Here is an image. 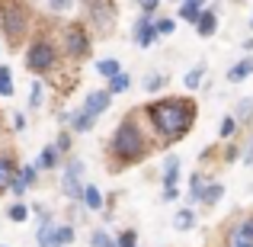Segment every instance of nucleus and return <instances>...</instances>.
Here are the masks:
<instances>
[{"label": "nucleus", "mask_w": 253, "mask_h": 247, "mask_svg": "<svg viewBox=\"0 0 253 247\" xmlns=\"http://www.w3.org/2000/svg\"><path fill=\"white\" fill-rule=\"evenodd\" d=\"M64 51H68L71 58H86L90 55V36H86V29L81 23H71L68 29H64Z\"/></svg>", "instance_id": "obj_5"}, {"label": "nucleus", "mask_w": 253, "mask_h": 247, "mask_svg": "<svg viewBox=\"0 0 253 247\" xmlns=\"http://www.w3.org/2000/svg\"><path fill=\"white\" fill-rule=\"evenodd\" d=\"M36 241H39V247H61V244H58V225L51 222L48 215H45V218H42V225H39Z\"/></svg>", "instance_id": "obj_11"}, {"label": "nucleus", "mask_w": 253, "mask_h": 247, "mask_svg": "<svg viewBox=\"0 0 253 247\" xmlns=\"http://www.w3.org/2000/svg\"><path fill=\"white\" fill-rule=\"evenodd\" d=\"M176 180H179V157H167V164H164V199H176Z\"/></svg>", "instance_id": "obj_9"}, {"label": "nucleus", "mask_w": 253, "mask_h": 247, "mask_svg": "<svg viewBox=\"0 0 253 247\" xmlns=\"http://www.w3.org/2000/svg\"><path fill=\"white\" fill-rule=\"evenodd\" d=\"M0 29H3V36L10 42H19L26 36V29H29V10H26L23 0H6L0 6Z\"/></svg>", "instance_id": "obj_3"}, {"label": "nucleus", "mask_w": 253, "mask_h": 247, "mask_svg": "<svg viewBox=\"0 0 253 247\" xmlns=\"http://www.w3.org/2000/svg\"><path fill=\"white\" fill-rule=\"evenodd\" d=\"M221 193H224V186H221V183H211V186H205V190H202L199 202H202V205H215L218 199H221Z\"/></svg>", "instance_id": "obj_19"}, {"label": "nucleus", "mask_w": 253, "mask_h": 247, "mask_svg": "<svg viewBox=\"0 0 253 247\" xmlns=\"http://www.w3.org/2000/svg\"><path fill=\"white\" fill-rule=\"evenodd\" d=\"M55 64H58L55 42H48V39H36V42L26 49V68H29L32 74H48V71H55Z\"/></svg>", "instance_id": "obj_4"}, {"label": "nucleus", "mask_w": 253, "mask_h": 247, "mask_svg": "<svg viewBox=\"0 0 253 247\" xmlns=\"http://www.w3.org/2000/svg\"><path fill=\"white\" fill-rule=\"evenodd\" d=\"M90 244L93 247H119V244H112L109 238H106V231H93V235H90Z\"/></svg>", "instance_id": "obj_29"}, {"label": "nucleus", "mask_w": 253, "mask_h": 247, "mask_svg": "<svg viewBox=\"0 0 253 247\" xmlns=\"http://www.w3.org/2000/svg\"><path fill=\"white\" fill-rule=\"evenodd\" d=\"M90 16L96 19L99 29H109V26H112V6H109V0H90Z\"/></svg>", "instance_id": "obj_12"}, {"label": "nucleus", "mask_w": 253, "mask_h": 247, "mask_svg": "<svg viewBox=\"0 0 253 247\" xmlns=\"http://www.w3.org/2000/svg\"><path fill=\"white\" fill-rule=\"evenodd\" d=\"M93 122H96V119L86 116V112L81 109V112H74V116H71V132H90Z\"/></svg>", "instance_id": "obj_17"}, {"label": "nucleus", "mask_w": 253, "mask_h": 247, "mask_svg": "<svg viewBox=\"0 0 253 247\" xmlns=\"http://www.w3.org/2000/svg\"><path fill=\"white\" fill-rule=\"evenodd\" d=\"M250 71H253V58H244V61H237L234 68L228 71V81L231 84H241L244 77H250Z\"/></svg>", "instance_id": "obj_15"}, {"label": "nucleus", "mask_w": 253, "mask_h": 247, "mask_svg": "<svg viewBox=\"0 0 253 247\" xmlns=\"http://www.w3.org/2000/svg\"><path fill=\"white\" fill-rule=\"evenodd\" d=\"M199 13H202V10H192V6H186V3H183L179 16H183V19H189V23H196V19H199Z\"/></svg>", "instance_id": "obj_34"}, {"label": "nucleus", "mask_w": 253, "mask_h": 247, "mask_svg": "<svg viewBox=\"0 0 253 247\" xmlns=\"http://www.w3.org/2000/svg\"><path fill=\"white\" fill-rule=\"evenodd\" d=\"M3 247H6V244H3Z\"/></svg>", "instance_id": "obj_42"}, {"label": "nucleus", "mask_w": 253, "mask_h": 247, "mask_svg": "<svg viewBox=\"0 0 253 247\" xmlns=\"http://www.w3.org/2000/svg\"><path fill=\"white\" fill-rule=\"evenodd\" d=\"M154 39H157V23H151V16L144 13V16L135 23V45L148 49V45H154Z\"/></svg>", "instance_id": "obj_8"}, {"label": "nucleus", "mask_w": 253, "mask_h": 247, "mask_svg": "<svg viewBox=\"0 0 253 247\" xmlns=\"http://www.w3.org/2000/svg\"><path fill=\"white\" fill-rule=\"evenodd\" d=\"M13 129H26V119L23 116H13Z\"/></svg>", "instance_id": "obj_40"}, {"label": "nucleus", "mask_w": 253, "mask_h": 247, "mask_svg": "<svg viewBox=\"0 0 253 247\" xmlns=\"http://www.w3.org/2000/svg\"><path fill=\"white\" fill-rule=\"evenodd\" d=\"M215 29H218V16L211 10H202V13H199V19H196V32L202 39H209V36H215Z\"/></svg>", "instance_id": "obj_13"}, {"label": "nucleus", "mask_w": 253, "mask_h": 247, "mask_svg": "<svg viewBox=\"0 0 253 247\" xmlns=\"http://www.w3.org/2000/svg\"><path fill=\"white\" fill-rule=\"evenodd\" d=\"M96 71H99L103 77H116L122 68H119V61H116V58H106V61H96Z\"/></svg>", "instance_id": "obj_22"}, {"label": "nucleus", "mask_w": 253, "mask_h": 247, "mask_svg": "<svg viewBox=\"0 0 253 247\" xmlns=\"http://www.w3.org/2000/svg\"><path fill=\"white\" fill-rule=\"evenodd\" d=\"M0 97H13V74L6 64H0Z\"/></svg>", "instance_id": "obj_21"}, {"label": "nucleus", "mask_w": 253, "mask_h": 247, "mask_svg": "<svg viewBox=\"0 0 253 247\" xmlns=\"http://www.w3.org/2000/svg\"><path fill=\"white\" fill-rule=\"evenodd\" d=\"M84 205L86 209H103V193L96 190V186H84Z\"/></svg>", "instance_id": "obj_18"}, {"label": "nucleus", "mask_w": 253, "mask_h": 247, "mask_svg": "<svg viewBox=\"0 0 253 247\" xmlns=\"http://www.w3.org/2000/svg\"><path fill=\"white\" fill-rule=\"evenodd\" d=\"M13 177H16V164H13V157L10 154H0V193L10 190Z\"/></svg>", "instance_id": "obj_14"}, {"label": "nucleus", "mask_w": 253, "mask_h": 247, "mask_svg": "<svg viewBox=\"0 0 253 247\" xmlns=\"http://www.w3.org/2000/svg\"><path fill=\"white\" fill-rule=\"evenodd\" d=\"M48 3H51V10H68L71 0H48Z\"/></svg>", "instance_id": "obj_38"}, {"label": "nucleus", "mask_w": 253, "mask_h": 247, "mask_svg": "<svg viewBox=\"0 0 253 247\" xmlns=\"http://www.w3.org/2000/svg\"><path fill=\"white\" fill-rule=\"evenodd\" d=\"M116 244H119V247H135V231H122Z\"/></svg>", "instance_id": "obj_33"}, {"label": "nucleus", "mask_w": 253, "mask_h": 247, "mask_svg": "<svg viewBox=\"0 0 253 247\" xmlns=\"http://www.w3.org/2000/svg\"><path fill=\"white\" fill-rule=\"evenodd\" d=\"M205 190V180L199 177V173H192V186H189V202H199V196H202Z\"/></svg>", "instance_id": "obj_25"}, {"label": "nucleus", "mask_w": 253, "mask_h": 247, "mask_svg": "<svg viewBox=\"0 0 253 247\" xmlns=\"http://www.w3.org/2000/svg\"><path fill=\"white\" fill-rule=\"evenodd\" d=\"M218 135H221V138H231V135H234V119H231V116L221 119V129H218Z\"/></svg>", "instance_id": "obj_31"}, {"label": "nucleus", "mask_w": 253, "mask_h": 247, "mask_svg": "<svg viewBox=\"0 0 253 247\" xmlns=\"http://www.w3.org/2000/svg\"><path fill=\"white\" fill-rule=\"evenodd\" d=\"M237 116H253V103H250V99H244V103H241V109H237Z\"/></svg>", "instance_id": "obj_37"}, {"label": "nucleus", "mask_w": 253, "mask_h": 247, "mask_svg": "<svg viewBox=\"0 0 253 247\" xmlns=\"http://www.w3.org/2000/svg\"><path fill=\"white\" fill-rule=\"evenodd\" d=\"M189 225H192V212L183 209V212L176 215V228H189Z\"/></svg>", "instance_id": "obj_32"}, {"label": "nucleus", "mask_w": 253, "mask_h": 247, "mask_svg": "<svg viewBox=\"0 0 253 247\" xmlns=\"http://www.w3.org/2000/svg\"><path fill=\"white\" fill-rule=\"evenodd\" d=\"M164 87H167V77L164 74H154L151 81H144V90L148 93H157V90H164Z\"/></svg>", "instance_id": "obj_27"}, {"label": "nucleus", "mask_w": 253, "mask_h": 247, "mask_svg": "<svg viewBox=\"0 0 253 247\" xmlns=\"http://www.w3.org/2000/svg\"><path fill=\"white\" fill-rule=\"evenodd\" d=\"M131 87V77L125 74V71H119L116 77H109V93H125Z\"/></svg>", "instance_id": "obj_20"}, {"label": "nucleus", "mask_w": 253, "mask_h": 247, "mask_svg": "<svg viewBox=\"0 0 253 247\" xmlns=\"http://www.w3.org/2000/svg\"><path fill=\"white\" fill-rule=\"evenodd\" d=\"M202 77H205V64H199V68H192L189 74H186V87H189V90H196V87L202 84Z\"/></svg>", "instance_id": "obj_24"}, {"label": "nucleus", "mask_w": 253, "mask_h": 247, "mask_svg": "<svg viewBox=\"0 0 253 247\" xmlns=\"http://www.w3.org/2000/svg\"><path fill=\"white\" fill-rule=\"evenodd\" d=\"M186 6H192V10H205V0H183Z\"/></svg>", "instance_id": "obj_39"}, {"label": "nucleus", "mask_w": 253, "mask_h": 247, "mask_svg": "<svg viewBox=\"0 0 253 247\" xmlns=\"http://www.w3.org/2000/svg\"><path fill=\"white\" fill-rule=\"evenodd\" d=\"M58 154H61V151H58L55 145H45L42 154H39V161H36V167H42V170H51V167H58Z\"/></svg>", "instance_id": "obj_16"}, {"label": "nucleus", "mask_w": 253, "mask_h": 247, "mask_svg": "<svg viewBox=\"0 0 253 247\" xmlns=\"http://www.w3.org/2000/svg\"><path fill=\"white\" fill-rule=\"evenodd\" d=\"M138 3H141V10H144V13L151 16V13H154L157 6H161V0H138Z\"/></svg>", "instance_id": "obj_35"}, {"label": "nucleus", "mask_w": 253, "mask_h": 247, "mask_svg": "<svg viewBox=\"0 0 253 247\" xmlns=\"http://www.w3.org/2000/svg\"><path fill=\"white\" fill-rule=\"evenodd\" d=\"M173 29H176L173 19H157V36H173Z\"/></svg>", "instance_id": "obj_30"}, {"label": "nucleus", "mask_w": 253, "mask_h": 247, "mask_svg": "<svg viewBox=\"0 0 253 247\" xmlns=\"http://www.w3.org/2000/svg\"><path fill=\"white\" fill-rule=\"evenodd\" d=\"M148 116L154 122V129L161 132L164 138H183L186 132L192 129V119H196V103L183 97L173 99H157V103L148 106Z\"/></svg>", "instance_id": "obj_1"}, {"label": "nucleus", "mask_w": 253, "mask_h": 247, "mask_svg": "<svg viewBox=\"0 0 253 247\" xmlns=\"http://www.w3.org/2000/svg\"><path fill=\"white\" fill-rule=\"evenodd\" d=\"M36 177H39V167H19V170H16V177H13V183H10V193L23 196V193L29 190L32 183H36Z\"/></svg>", "instance_id": "obj_10"}, {"label": "nucleus", "mask_w": 253, "mask_h": 247, "mask_svg": "<svg viewBox=\"0 0 253 247\" xmlns=\"http://www.w3.org/2000/svg\"><path fill=\"white\" fill-rule=\"evenodd\" d=\"M55 148H58V151H61V154H64V151H68V148H71V135H68V132H64V135H61V138H58V145H55Z\"/></svg>", "instance_id": "obj_36"}, {"label": "nucleus", "mask_w": 253, "mask_h": 247, "mask_svg": "<svg viewBox=\"0 0 253 247\" xmlns=\"http://www.w3.org/2000/svg\"><path fill=\"white\" fill-rule=\"evenodd\" d=\"M29 106H32V109L42 106V81H32V87H29Z\"/></svg>", "instance_id": "obj_26"}, {"label": "nucleus", "mask_w": 253, "mask_h": 247, "mask_svg": "<svg viewBox=\"0 0 253 247\" xmlns=\"http://www.w3.org/2000/svg\"><path fill=\"white\" fill-rule=\"evenodd\" d=\"M109 97L112 93L109 90H93V93H86V99H84V112L86 116H103L106 109H109Z\"/></svg>", "instance_id": "obj_7"}, {"label": "nucleus", "mask_w": 253, "mask_h": 247, "mask_svg": "<svg viewBox=\"0 0 253 247\" xmlns=\"http://www.w3.org/2000/svg\"><path fill=\"white\" fill-rule=\"evenodd\" d=\"M81 173H84V164H81V161H71V164H68V170H64V183H61V190L68 193L71 199H84Z\"/></svg>", "instance_id": "obj_6"}, {"label": "nucleus", "mask_w": 253, "mask_h": 247, "mask_svg": "<svg viewBox=\"0 0 253 247\" xmlns=\"http://www.w3.org/2000/svg\"><path fill=\"white\" fill-rule=\"evenodd\" d=\"M250 26H253V19H250Z\"/></svg>", "instance_id": "obj_41"}, {"label": "nucleus", "mask_w": 253, "mask_h": 247, "mask_svg": "<svg viewBox=\"0 0 253 247\" xmlns=\"http://www.w3.org/2000/svg\"><path fill=\"white\" fill-rule=\"evenodd\" d=\"M6 215H10V222H26V218H29V205L26 202H13Z\"/></svg>", "instance_id": "obj_23"}, {"label": "nucleus", "mask_w": 253, "mask_h": 247, "mask_svg": "<svg viewBox=\"0 0 253 247\" xmlns=\"http://www.w3.org/2000/svg\"><path fill=\"white\" fill-rule=\"evenodd\" d=\"M71 241H74V228H71V225H58V244L68 247Z\"/></svg>", "instance_id": "obj_28"}, {"label": "nucleus", "mask_w": 253, "mask_h": 247, "mask_svg": "<svg viewBox=\"0 0 253 247\" xmlns=\"http://www.w3.org/2000/svg\"><path fill=\"white\" fill-rule=\"evenodd\" d=\"M109 148H112V154H116L119 161H125V164L141 161V157L148 154V142H144V135H141V129H138L135 116H128V119L119 122V129H116V135H112Z\"/></svg>", "instance_id": "obj_2"}]
</instances>
